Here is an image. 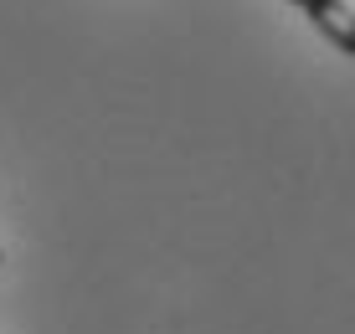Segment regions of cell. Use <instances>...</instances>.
Instances as JSON below:
<instances>
[{
	"label": "cell",
	"mask_w": 355,
	"mask_h": 334,
	"mask_svg": "<svg viewBox=\"0 0 355 334\" xmlns=\"http://www.w3.org/2000/svg\"><path fill=\"white\" fill-rule=\"evenodd\" d=\"M293 6L304 10V21H309L335 52L355 57V10L345 6V0H293Z\"/></svg>",
	"instance_id": "obj_1"
},
{
	"label": "cell",
	"mask_w": 355,
	"mask_h": 334,
	"mask_svg": "<svg viewBox=\"0 0 355 334\" xmlns=\"http://www.w3.org/2000/svg\"><path fill=\"white\" fill-rule=\"evenodd\" d=\"M0 263H6V252H0Z\"/></svg>",
	"instance_id": "obj_2"
}]
</instances>
